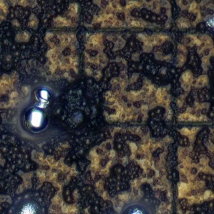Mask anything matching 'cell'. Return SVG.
<instances>
[{
    "instance_id": "cell-1",
    "label": "cell",
    "mask_w": 214,
    "mask_h": 214,
    "mask_svg": "<svg viewBox=\"0 0 214 214\" xmlns=\"http://www.w3.org/2000/svg\"><path fill=\"white\" fill-rule=\"evenodd\" d=\"M50 102L35 96V101L24 109L21 116L22 124L30 134L41 136L46 131L50 121Z\"/></svg>"
},
{
    "instance_id": "cell-2",
    "label": "cell",
    "mask_w": 214,
    "mask_h": 214,
    "mask_svg": "<svg viewBox=\"0 0 214 214\" xmlns=\"http://www.w3.org/2000/svg\"><path fill=\"white\" fill-rule=\"evenodd\" d=\"M10 214H48V212L40 197L31 192H24L13 200Z\"/></svg>"
},
{
    "instance_id": "cell-3",
    "label": "cell",
    "mask_w": 214,
    "mask_h": 214,
    "mask_svg": "<svg viewBox=\"0 0 214 214\" xmlns=\"http://www.w3.org/2000/svg\"><path fill=\"white\" fill-rule=\"evenodd\" d=\"M19 54L13 45L5 39H0V68L10 70L16 66Z\"/></svg>"
},
{
    "instance_id": "cell-4",
    "label": "cell",
    "mask_w": 214,
    "mask_h": 214,
    "mask_svg": "<svg viewBox=\"0 0 214 214\" xmlns=\"http://www.w3.org/2000/svg\"><path fill=\"white\" fill-rule=\"evenodd\" d=\"M117 214H156L153 204L145 199L131 200L123 205Z\"/></svg>"
},
{
    "instance_id": "cell-5",
    "label": "cell",
    "mask_w": 214,
    "mask_h": 214,
    "mask_svg": "<svg viewBox=\"0 0 214 214\" xmlns=\"http://www.w3.org/2000/svg\"><path fill=\"white\" fill-rule=\"evenodd\" d=\"M181 78L183 80L184 83H190L192 80V73L190 71H187L182 74Z\"/></svg>"
},
{
    "instance_id": "cell-6",
    "label": "cell",
    "mask_w": 214,
    "mask_h": 214,
    "mask_svg": "<svg viewBox=\"0 0 214 214\" xmlns=\"http://www.w3.org/2000/svg\"><path fill=\"white\" fill-rule=\"evenodd\" d=\"M198 80L201 82L205 85V84L207 83V82H208V77H207V76L206 75L201 76L199 77V78L198 79Z\"/></svg>"
},
{
    "instance_id": "cell-7",
    "label": "cell",
    "mask_w": 214,
    "mask_h": 214,
    "mask_svg": "<svg viewBox=\"0 0 214 214\" xmlns=\"http://www.w3.org/2000/svg\"><path fill=\"white\" fill-rule=\"evenodd\" d=\"M178 60L179 61V63L182 65L185 61V57H184V55L182 54H179L178 55Z\"/></svg>"
},
{
    "instance_id": "cell-8",
    "label": "cell",
    "mask_w": 214,
    "mask_h": 214,
    "mask_svg": "<svg viewBox=\"0 0 214 214\" xmlns=\"http://www.w3.org/2000/svg\"><path fill=\"white\" fill-rule=\"evenodd\" d=\"M197 3H196L195 1H193L190 4V8H189V11H194L195 8H197Z\"/></svg>"
},
{
    "instance_id": "cell-9",
    "label": "cell",
    "mask_w": 214,
    "mask_h": 214,
    "mask_svg": "<svg viewBox=\"0 0 214 214\" xmlns=\"http://www.w3.org/2000/svg\"><path fill=\"white\" fill-rule=\"evenodd\" d=\"M182 86L185 90H189L190 89L191 85H190V84H189V83H183V84H182Z\"/></svg>"
},
{
    "instance_id": "cell-10",
    "label": "cell",
    "mask_w": 214,
    "mask_h": 214,
    "mask_svg": "<svg viewBox=\"0 0 214 214\" xmlns=\"http://www.w3.org/2000/svg\"><path fill=\"white\" fill-rule=\"evenodd\" d=\"M201 60H202V62L204 64H206L208 61V57L207 56H204L202 59H201Z\"/></svg>"
},
{
    "instance_id": "cell-11",
    "label": "cell",
    "mask_w": 214,
    "mask_h": 214,
    "mask_svg": "<svg viewBox=\"0 0 214 214\" xmlns=\"http://www.w3.org/2000/svg\"><path fill=\"white\" fill-rule=\"evenodd\" d=\"M190 82H191V84H190L191 85L196 86V85L197 84V82H198V80H197V79H192Z\"/></svg>"
},
{
    "instance_id": "cell-12",
    "label": "cell",
    "mask_w": 214,
    "mask_h": 214,
    "mask_svg": "<svg viewBox=\"0 0 214 214\" xmlns=\"http://www.w3.org/2000/svg\"><path fill=\"white\" fill-rule=\"evenodd\" d=\"M94 45L90 42H89L87 43V47L89 48H94Z\"/></svg>"
},
{
    "instance_id": "cell-13",
    "label": "cell",
    "mask_w": 214,
    "mask_h": 214,
    "mask_svg": "<svg viewBox=\"0 0 214 214\" xmlns=\"http://www.w3.org/2000/svg\"><path fill=\"white\" fill-rule=\"evenodd\" d=\"M117 83H118V80L116 79H113L111 80V81H110V84H113V85H114L117 84Z\"/></svg>"
},
{
    "instance_id": "cell-14",
    "label": "cell",
    "mask_w": 214,
    "mask_h": 214,
    "mask_svg": "<svg viewBox=\"0 0 214 214\" xmlns=\"http://www.w3.org/2000/svg\"><path fill=\"white\" fill-rule=\"evenodd\" d=\"M207 24H208V25H209L210 27H213V20L212 19L209 20V21L207 22Z\"/></svg>"
},
{
    "instance_id": "cell-15",
    "label": "cell",
    "mask_w": 214,
    "mask_h": 214,
    "mask_svg": "<svg viewBox=\"0 0 214 214\" xmlns=\"http://www.w3.org/2000/svg\"><path fill=\"white\" fill-rule=\"evenodd\" d=\"M123 41H124V40H123V38H122V37H121V36L117 37V43L121 44L123 42Z\"/></svg>"
},
{
    "instance_id": "cell-16",
    "label": "cell",
    "mask_w": 214,
    "mask_h": 214,
    "mask_svg": "<svg viewBox=\"0 0 214 214\" xmlns=\"http://www.w3.org/2000/svg\"><path fill=\"white\" fill-rule=\"evenodd\" d=\"M197 80H198V79H197ZM204 85V84L202 83V82H200V81H199V80H198V82H197V84L196 85L197 87H203Z\"/></svg>"
},
{
    "instance_id": "cell-17",
    "label": "cell",
    "mask_w": 214,
    "mask_h": 214,
    "mask_svg": "<svg viewBox=\"0 0 214 214\" xmlns=\"http://www.w3.org/2000/svg\"><path fill=\"white\" fill-rule=\"evenodd\" d=\"M147 8H148V9L151 10L152 8H153V4L152 3H147Z\"/></svg>"
},
{
    "instance_id": "cell-18",
    "label": "cell",
    "mask_w": 214,
    "mask_h": 214,
    "mask_svg": "<svg viewBox=\"0 0 214 214\" xmlns=\"http://www.w3.org/2000/svg\"><path fill=\"white\" fill-rule=\"evenodd\" d=\"M163 99L164 100V101H166L168 99V96L167 95V94H164V95L163 96Z\"/></svg>"
},
{
    "instance_id": "cell-19",
    "label": "cell",
    "mask_w": 214,
    "mask_h": 214,
    "mask_svg": "<svg viewBox=\"0 0 214 214\" xmlns=\"http://www.w3.org/2000/svg\"><path fill=\"white\" fill-rule=\"evenodd\" d=\"M106 96H111V92H110V91L107 92H106Z\"/></svg>"
},
{
    "instance_id": "cell-20",
    "label": "cell",
    "mask_w": 214,
    "mask_h": 214,
    "mask_svg": "<svg viewBox=\"0 0 214 214\" xmlns=\"http://www.w3.org/2000/svg\"><path fill=\"white\" fill-rule=\"evenodd\" d=\"M170 25L169 24V23H166V25H165V28H170Z\"/></svg>"
}]
</instances>
